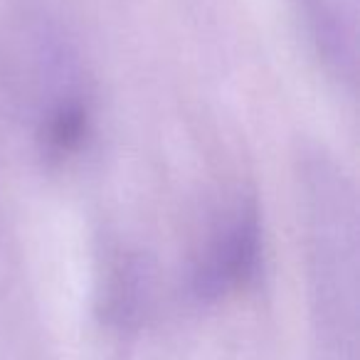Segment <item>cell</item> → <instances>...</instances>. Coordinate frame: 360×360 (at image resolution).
I'll return each mask as SVG.
<instances>
[{
    "instance_id": "6da1fadb",
    "label": "cell",
    "mask_w": 360,
    "mask_h": 360,
    "mask_svg": "<svg viewBox=\"0 0 360 360\" xmlns=\"http://www.w3.org/2000/svg\"><path fill=\"white\" fill-rule=\"evenodd\" d=\"M259 262V212L252 200H242L212 230L198 259L193 286L200 299H222L237 294L257 279Z\"/></svg>"
},
{
    "instance_id": "7a4b0ae2",
    "label": "cell",
    "mask_w": 360,
    "mask_h": 360,
    "mask_svg": "<svg viewBox=\"0 0 360 360\" xmlns=\"http://www.w3.org/2000/svg\"><path fill=\"white\" fill-rule=\"evenodd\" d=\"M86 131H89L86 106L82 101H65L45 121L42 148L50 158H65L84 143Z\"/></svg>"
}]
</instances>
